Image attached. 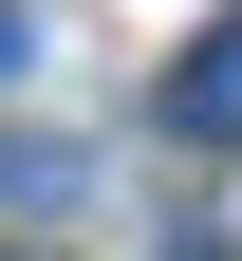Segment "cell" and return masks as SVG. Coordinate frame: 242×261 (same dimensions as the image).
Instances as JSON below:
<instances>
[{
  "instance_id": "cell-1",
  "label": "cell",
  "mask_w": 242,
  "mask_h": 261,
  "mask_svg": "<svg viewBox=\"0 0 242 261\" xmlns=\"http://www.w3.org/2000/svg\"><path fill=\"white\" fill-rule=\"evenodd\" d=\"M168 130H186V149H242V19H224V38H186V75H168Z\"/></svg>"
},
{
  "instance_id": "cell-2",
  "label": "cell",
  "mask_w": 242,
  "mask_h": 261,
  "mask_svg": "<svg viewBox=\"0 0 242 261\" xmlns=\"http://www.w3.org/2000/svg\"><path fill=\"white\" fill-rule=\"evenodd\" d=\"M0 75H19V0H0Z\"/></svg>"
},
{
  "instance_id": "cell-3",
  "label": "cell",
  "mask_w": 242,
  "mask_h": 261,
  "mask_svg": "<svg viewBox=\"0 0 242 261\" xmlns=\"http://www.w3.org/2000/svg\"><path fill=\"white\" fill-rule=\"evenodd\" d=\"M186 261H205V243H186Z\"/></svg>"
}]
</instances>
